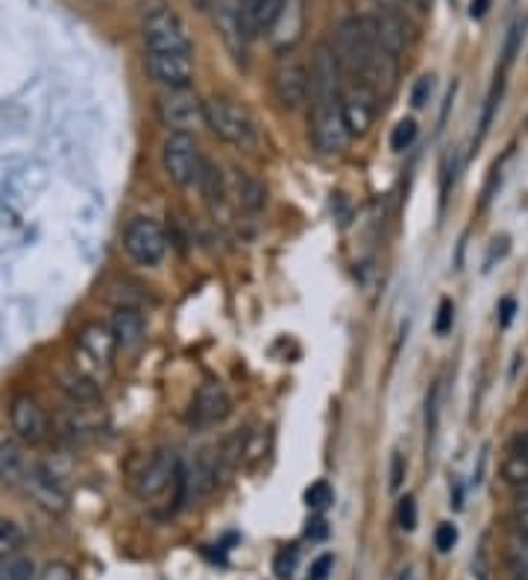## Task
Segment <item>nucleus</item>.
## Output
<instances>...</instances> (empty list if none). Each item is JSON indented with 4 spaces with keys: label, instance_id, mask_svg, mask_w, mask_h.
Returning a JSON list of instances; mask_svg holds the SVG:
<instances>
[{
    "label": "nucleus",
    "instance_id": "7c9ffc66",
    "mask_svg": "<svg viewBox=\"0 0 528 580\" xmlns=\"http://www.w3.org/2000/svg\"><path fill=\"white\" fill-rule=\"evenodd\" d=\"M502 472H505V478H508L514 487H517V483H526L528 481V461H523V457H511Z\"/></svg>",
    "mask_w": 528,
    "mask_h": 580
},
{
    "label": "nucleus",
    "instance_id": "b1692460",
    "mask_svg": "<svg viewBox=\"0 0 528 580\" xmlns=\"http://www.w3.org/2000/svg\"><path fill=\"white\" fill-rule=\"evenodd\" d=\"M417 141V124L411 121V117H405V121H400V124L393 126L391 133V147L397 150V153H402V150H408L411 144Z\"/></svg>",
    "mask_w": 528,
    "mask_h": 580
},
{
    "label": "nucleus",
    "instance_id": "f8f14e48",
    "mask_svg": "<svg viewBox=\"0 0 528 580\" xmlns=\"http://www.w3.org/2000/svg\"><path fill=\"white\" fill-rule=\"evenodd\" d=\"M229 414H232V399L226 393V387L217 384V381H209V384L197 390L194 402L188 407L186 423L194 431H205V428L221 426Z\"/></svg>",
    "mask_w": 528,
    "mask_h": 580
},
{
    "label": "nucleus",
    "instance_id": "412c9836",
    "mask_svg": "<svg viewBox=\"0 0 528 580\" xmlns=\"http://www.w3.org/2000/svg\"><path fill=\"white\" fill-rule=\"evenodd\" d=\"M62 387L68 390L74 402H95V399H98V384L88 376H83V373L62 378Z\"/></svg>",
    "mask_w": 528,
    "mask_h": 580
},
{
    "label": "nucleus",
    "instance_id": "393cba45",
    "mask_svg": "<svg viewBox=\"0 0 528 580\" xmlns=\"http://www.w3.org/2000/svg\"><path fill=\"white\" fill-rule=\"evenodd\" d=\"M305 502L312 510H326L329 504H332V487L326 481H317L309 487V493H305Z\"/></svg>",
    "mask_w": 528,
    "mask_h": 580
},
{
    "label": "nucleus",
    "instance_id": "6e6552de",
    "mask_svg": "<svg viewBox=\"0 0 528 580\" xmlns=\"http://www.w3.org/2000/svg\"><path fill=\"white\" fill-rule=\"evenodd\" d=\"M124 252L129 255V262H136L138 267H156L167 255L165 229L156 220H150V217L129 220L127 232H124Z\"/></svg>",
    "mask_w": 528,
    "mask_h": 580
},
{
    "label": "nucleus",
    "instance_id": "f704fd0d",
    "mask_svg": "<svg viewBox=\"0 0 528 580\" xmlns=\"http://www.w3.org/2000/svg\"><path fill=\"white\" fill-rule=\"evenodd\" d=\"M402 481H405V457H402V452H397V455L391 457V490L393 493L400 490Z\"/></svg>",
    "mask_w": 528,
    "mask_h": 580
},
{
    "label": "nucleus",
    "instance_id": "5701e85b",
    "mask_svg": "<svg viewBox=\"0 0 528 580\" xmlns=\"http://www.w3.org/2000/svg\"><path fill=\"white\" fill-rule=\"evenodd\" d=\"M36 578V566L27 557H15V560L0 563V580H33Z\"/></svg>",
    "mask_w": 528,
    "mask_h": 580
},
{
    "label": "nucleus",
    "instance_id": "6ab92c4d",
    "mask_svg": "<svg viewBox=\"0 0 528 580\" xmlns=\"http://www.w3.org/2000/svg\"><path fill=\"white\" fill-rule=\"evenodd\" d=\"M285 3H288V0H244V10L247 18H250V27H253V36L255 33L271 36L276 18L282 15Z\"/></svg>",
    "mask_w": 528,
    "mask_h": 580
},
{
    "label": "nucleus",
    "instance_id": "4c0bfd02",
    "mask_svg": "<svg viewBox=\"0 0 528 580\" xmlns=\"http://www.w3.org/2000/svg\"><path fill=\"white\" fill-rule=\"evenodd\" d=\"M514 502H517V510H528V481L514 487Z\"/></svg>",
    "mask_w": 528,
    "mask_h": 580
},
{
    "label": "nucleus",
    "instance_id": "c9c22d12",
    "mask_svg": "<svg viewBox=\"0 0 528 580\" xmlns=\"http://www.w3.org/2000/svg\"><path fill=\"white\" fill-rule=\"evenodd\" d=\"M438 399H440V387H431V396L426 402V428L435 431V423H438Z\"/></svg>",
    "mask_w": 528,
    "mask_h": 580
},
{
    "label": "nucleus",
    "instance_id": "4468645a",
    "mask_svg": "<svg viewBox=\"0 0 528 580\" xmlns=\"http://www.w3.org/2000/svg\"><path fill=\"white\" fill-rule=\"evenodd\" d=\"M150 77L165 88H188L194 79V53H167V56H144Z\"/></svg>",
    "mask_w": 528,
    "mask_h": 580
},
{
    "label": "nucleus",
    "instance_id": "f03ea898",
    "mask_svg": "<svg viewBox=\"0 0 528 580\" xmlns=\"http://www.w3.org/2000/svg\"><path fill=\"white\" fill-rule=\"evenodd\" d=\"M312 144L323 155L343 153L350 144V129L341 112V68L329 45H317L312 59Z\"/></svg>",
    "mask_w": 528,
    "mask_h": 580
},
{
    "label": "nucleus",
    "instance_id": "f257e3e1",
    "mask_svg": "<svg viewBox=\"0 0 528 580\" xmlns=\"http://www.w3.org/2000/svg\"><path fill=\"white\" fill-rule=\"evenodd\" d=\"M332 50L343 83L373 88L381 100L393 94L397 77H400V53L381 41L373 15L343 21L335 36Z\"/></svg>",
    "mask_w": 528,
    "mask_h": 580
},
{
    "label": "nucleus",
    "instance_id": "4be33fe9",
    "mask_svg": "<svg viewBox=\"0 0 528 580\" xmlns=\"http://www.w3.org/2000/svg\"><path fill=\"white\" fill-rule=\"evenodd\" d=\"M24 545V531L15 522H0V560H7Z\"/></svg>",
    "mask_w": 528,
    "mask_h": 580
},
{
    "label": "nucleus",
    "instance_id": "72a5a7b5",
    "mask_svg": "<svg viewBox=\"0 0 528 580\" xmlns=\"http://www.w3.org/2000/svg\"><path fill=\"white\" fill-rule=\"evenodd\" d=\"M431 97V77H420V83L414 86V94H411V103L417 109H423L426 103H429Z\"/></svg>",
    "mask_w": 528,
    "mask_h": 580
},
{
    "label": "nucleus",
    "instance_id": "0eeeda50",
    "mask_svg": "<svg viewBox=\"0 0 528 580\" xmlns=\"http://www.w3.org/2000/svg\"><path fill=\"white\" fill-rule=\"evenodd\" d=\"M215 29L224 39L226 50L232 53L238 65H247L250 56V39H253V27L247 18L244 0H215Z\"/></svg>",
    "mask_w": 528,
    "mask_h": 580
},
{
    "label": "nucleus",
    "instance_id": "a19ab883",
    "mask_svg": "<svg viewBox=\"0 0 528 580\" xmlns=\"http://www.w3.org/2000/svg\"><path fill=\"white\" fill-rule=\"evenodd\" d=\"M514 528H517V533H528V510L514 513Z\"/></svg>",
    "mask_w": 528,
    "mask_h": 580
},
{
    "label": "nucleus",
    "instance_id": "20e7f679",
    "mask_svg": "<svg viewBox=\"0 0 528 580\" xmlns=\"http://www.w3.org/2000/svg\"><path fill=\"white\" fill-rule=\"evenodd\" d=\"M205 126H209L221 141L238 147V150H255L259 141H262L259 121L253 117V112H250L244 103L229 100V97H212V100H205Z\"/></svg>",
    "mask_w": 528,
    "mask_h": 580
},
{
    "label": "nucleus",
    "instance_id": "9b49d317",
    "mask_svg": "<svg viewBox=\"0 0 528 580\" xmlns=\"http://www.w3.org/2000/svg\"><path fill=\"white\" fill-rule=\"evenodd\" d=\"M381 109V97L367 86L359 83H343L341 79V112L343 124L350 129L352 138H362L370 133Z\"/></svg>",
    "mask_w": 528,
    "mask_h": 580
},
{
    "label": "nucleus",
    "instance_id": "aec40b11",
    "mask_svg": "<svg viewBox=\"0 0 528 580\" xmlns=\"http://www.w3.org/2000/svg\"><path fill=\"white\" fill-rule=\"evenodd\" d=\"M27 457L21 452L18 443H0V481L10 483V487H18L24 481V475H27Z\"/></svg>",
    "mask_w": 528,
    "mask_h": 580
},
{
    "label": "nucleus",
    "instance_id": "c85d7f7f",
    "mask_svg": "<svg viewBox=\"0 0 528 580\" xmlns=\"http://www.w3.org/2000/svg\"><path fill=\"white\" fill-rule=\"evenodd\" d=\"M523 27H526V18H517L511 24L508 29V41H505V68H508L514 56H517L519 50V36H523Z\"/></svg>",
    "mask_w": 528,
    "mask_h": 580
},
{
    "label": "nucleus",
    "instance_id": "7ed1b4c3",
    "mask_svg": "<svg viewBox=\"0 0 528 580\" xmlns=\"http://www.w3.org/2000/svg\"><path fill=\"white\" fill-rule=\"evenodd\" d=\"M141 39L144 56H167V53H194L186 24L165 0H147L141 15Z\"/></svg>",
    "mask_w": 528,
    "mask_h": 580
},
{
    "label": "nucleus",
    "instance_id": "a18cd8bd",
    "mask_svg": "<svg viewBox=\"0 0 528 580\" xmlns=\"http://www.w3.org/2000/svg\"><path fill=\"white\" fill-rule=\"evenodd\" d=\"M191 3H194V10H209L212 0H191Z\"/></svg>",
    "mask_w": 528,
    "mask_h": 580
},
{
    "label": "nucleus",
    "instance_id": "c03bdc74",
    "mask_svg": "<svg viewBox=\"0 0 528 580\" xmlns=\"http://www.w3.org/2000/svg\"><path fill=\"white\" fill-rule=\"evenodd\" d=\"M508 580H528V566H519V569L511 571Z\"/></svg>",
    "mask_w": 528,
    "mask_h": 580
},
{
    "label": "nucleus",
    "instance_id": "de8ad7c7",
    "mask_svg": "<svg viewBox=\"0 0 528 580\" xmlns=\"http://www.w3.org/2000/svg\"><path fill=\"white\" fill-rule=\"evenodd\" d=\"M397 580H414V571H411V569H405V571H402V575H400V578H397Z\"/></svg>",
    "mask_w": 528,
    "mask_h": 580
},
{
    "label": "nucleus",
    "instance_id": "9d476101",
    "mask_svg": "<svg viewBox=\"0 0 528 580\" xmlns=\"http://www.w3.org/2000/svg\"><path fill=\"white\" fill-rule=\"evenodd\" d=\"M179 457L176 452H167V449H159L153 455L147 457L144 466L138 469L136 478H133V490L141 502H150L156 495L167 493L171 487H176V478H179Z\"/></svg>",
    "mask_w": 528,
    "mask_h": 580
},
{
    "label": "nucleus",
    "instance_id": "a211bd4d",
    "mask_svg": "<svg viewBox=\"0 0 528 580\" xmlns=\"http://www.w3.org/2000/svg\"><path fill=\"white\" fill-rule=\"evenodd\" d=\"M112 335H115L117 346H136L138 340L144 338V317H141V311L129 308V305L117 308L115 317H112Z\"/></svg>",
    "mask_w": 528,
    "mask_h": 580
},
{
    "label": "nucleus",
    "instance_id": "2f4dec72",
    "mask_svg": "<svg viewBox=\"0 0 528 580\" xmlns=\"http://www.w3.org/2000/svg\"><path fill=\"white\" fill-rule=\"evenodd\" d=\"M39 580H74V569H71L68 563H48L45 569H41Z\"/></svg>",
    "mask_w": 528,
    "mask_h": 580
},
{
    "label": "nucleus",
    "instance_id": "79ce46f5",
    "mask_svg": "<svg viewBox=\"0 0 528 580\" xmlns=\"http://www.w3.org/2000/svg\"><path fill=\"white\" fill-rule=\"evenodd\" d=\"M326 522H323V519H314L312 522V528H309V537H314V540H323V537H326Z\"/></svg>",
    "mask_w": 528,
    "mask_h": 580
},
{
    "label": "nucleus",
    "instance_id": "473e14b6",
    "mask_svg": "<svg viewBox=\"0 0 528 580\" xmlns=\"http://www.w3.org/2000/svg\"><path fill=\"white\" fill-rule=\"evenodd\" d=\"M293 566H297V552H279V557H276V578L279 580H291L293 578Z\"/></svg>",
    "mask_w": 528,
    "mask_h": 580
},
{
    "label": "nucleus",
    "instance_id": "c756f323",
    "mask_svg": "<svg viewBox=\"0 0 528 580\" xmlns=\"http://www.w3.org/2000/svg\"><path fill=\"white\" fill-rule=\"evenodd\" d=\"M452 319H455V305L450 300H443L438 308V319H435V335H440V338L450 335Z\"/></svg>",
    "mask_w": 528,
    "mask_h": 580
},
{
    "label": "nucleus",
    "instance_id": "dca6fc26",
    "mask_svg": "<svg viewBox=\"0 0 528 580\" xmlns=\"http://www.w3.org/2000/svg\"><path fill=\"white\" fill-rule=\"evenodd\" d=\"M226 193H229L235 205L247 214H259L264 209V203H267L264 185L259 182L255 176L247 174V171H238V167H232V174L226 179Z\"/></svg>",
    "mask_w": 528,
    "mask_h": 580
},
{
    "label": "nucleus",
    "instance_id": "37998d69",
    "mask_svg": "<svg viewBox=\"0 0 528 580\" xmlns=\"http://www.w3.org/2000/svg\"><path fill=\"white\" fill-rule=\"evenodd\" d=\"M488 3L490 0H473V10H469V15H473V18H481V15L488 12Z\"/></svg>",
    "mask_w": 528,
    "mask_h": 580
},
{
    "label": "nucleus",
    "instance_id": "f3484780",
    "mask_svg": "<svg viewBox=\"0 0 528 580\" xmlns=\"http://www.w3.org/2000/svg\"><path fill=\"white\" fill-rule=\"evenodd\" d=\"M115 335L112 329H103V326H88L79 338V355L98 367H109L112 364V355H115Z\"/></svg>",
    "mask_w": 528,
    "mask_h": 580
},
{
    "label": "nucleus",
    "instance_id": "58836bf2",
    "mask_svg": "<svg viewBox=\"0 0 528 580\" xmlns=\"http://www.w3.org/2000/svg\"><path fill=\"white\" fill-rule=\"evenodd\" d=\"M511 449H514V457H523V461H528V431L526 434H519Z\"/></svg>",
    "mask_w": 528,
    "mask_h": 580
},
{
    "label": "nucleus",
    "instance_id": "e433bc0d",
    "mask_svg": "<svg viewBox=\"0 0 528 580\" xmlns=\"http://www.w3.org/2000/svg\"><path fill=\"white\" fill-rule=\"evenodd\" d=\"M332 566H335L332 557H329V554H323L320 560L312 566V575H309V580H326L329 578V571H332Z\"/></svg>",
    "mask_w": 528,
    "mask_h": 580
},
{
    "label": "nucleus",
    "instance_id": "2eb2a0df",
    "mask_svg": "<svg viewBox=\"0 0 528 580\" xmlns=\"http://www.w3.org/2000/svg\"><path fill=\"white\" fill-rule=\"evenodd\" d=\"M10 419L15 434L24 443H41L48 437V416L33 396H15L10 405Z\"/></svg>",
    "mask_w": 528,
    "mask_h": 580
},
{
    "label": "nucleus",
    "instance_id": "a878e982",
    "mask_svg": "<svg viewBox=\"0 0 528 580\" xmlns=\"http://www.w3.org/2000/svg\"><path fill=\"white\" fill-rule=\"evenodd\" d=\"M508 566L511 569H519V566H528V533H517L508 545Z\"/></svg>",
    "mask_w": 528,
    "mask_h": 580
},
{
    "label": "nucleus",
    "instance_id": "cd10ccee",
    "mask_svg": "<svg viewBox=\"0 0 528 580\" xmlns=\"http://www.w3.org/2000/svg\"><path fill=\"white\" fill-rule=\"evenodd\" d=\"M455 542H458V531H455V525H450V522L438 525V531H435V549L447 554L455 549Z\"/></svg>",
    "mask_w": 528,
    "mask_h": 580
},
{
    "label": "nucleus",
    "instance_id": "39448f33",
    "mask_svg": "<svg viewBox=\"0 0 528 580\" xmlns=\"http://www.w3.org/2000/svg\"><path fill=\"white\" fill-rule=\"evenodd\" d=\"M162 165H165L167 179L179 188H194L203 182L205 162L203 150L197 144L194 136L188 133H171L162 147Z\"/></svg>",
    "mask_w": 528,
    "mask_h": 580
},
{
    "label": "nucleus",
    "instance_id": "423d86ee",
    "mask_svg": "<svg viewBox=\"0 0 528 580\" xmlns=\"http://www.w3.org/2000/svg\"><path fill=\"white\" fill-rule=\"evenodd\" d=\"M309 91H312V71L303 59L293 50H282L274 65V94L282 103V109L293 112L303 103H309Z\"/></svg>",
    "mask_w": 528,
    "mask_h": 580
},
{
    "label": "nucleus",
    "instance_id": "1a4fd4ad",
    "mask_svg": "<svg viewBox=\"0 0 528 580\" xmlns=\"http://www.w3.org/2000/svg\"><path fill=\"white\" fill-rule=\"evenodd\" d=\"M159 117L171 133L194 136L200 126H205V103L188 88H167L159 97Z\"/></svg>",
    "mask_w": 528,
    "mask_h": 580
},
{
    "label": "nucleus",
    "instance_id": "ea45409f",
    "mask_svg": "<svg viewBox=\"0 0 528 580\" xmlns=\"http://www.w3.org/2000/svg\"><path fill=\"white\" fill-rule=\"evenodd\" d=\"M514 308H517V302H514V300H502V326H508L511 317H514Z\"/></svg>",
    "mask_w": 528,
    "mask_h": 580
},
{
    "label": "nucleus",
    "instance_id": "49530a36",
    "mask_svg": "<svg viewBox=\"0 0 528 580\" xmlns=\"http://www.w3.org/2000/svg\"><path fill=\"white\" fill-rule=\"evenodd\" d=\"M381 3H385V7H391V10H397V7H402L405 0H381Z\"/></svg>",
    "mask_w": 528,
    "mask_h": 580
},
{
    "label": "nucleus",
    "instance_id": "ddd939ff",
    "mask_svg": "<svg viewBox=\"0 0 528 580\" xmlns=\"http://www.w3.org/2000/svg\"><path fill=\"white\" fill-rule=\"evenodd\" d=\"M21 487L27 490L33 502L45 507L48 513H56L59 516V513L68 510V493H65V487L56 481V475L50 472L45 464H29Z\"/></svg>",
    "mask_w": 528,
    "mask_h": 580
},
{
    "label": "nucleus",
    "instance_id": "bb28decb",
    "mask_svg": "<svg viewBox=\"0 0 528 580\" xmlns=\"http://www.w3.org/2000/svg\"><path fill=\"white\" fill-rule=\"evenodd\" d=\"M397 519H400L402 531H414V528H417V502H414L411 495H402L400 499Z\"/></svg>",
    "mask_w": 528,
    "mask_h": 580
}]
</instances>
